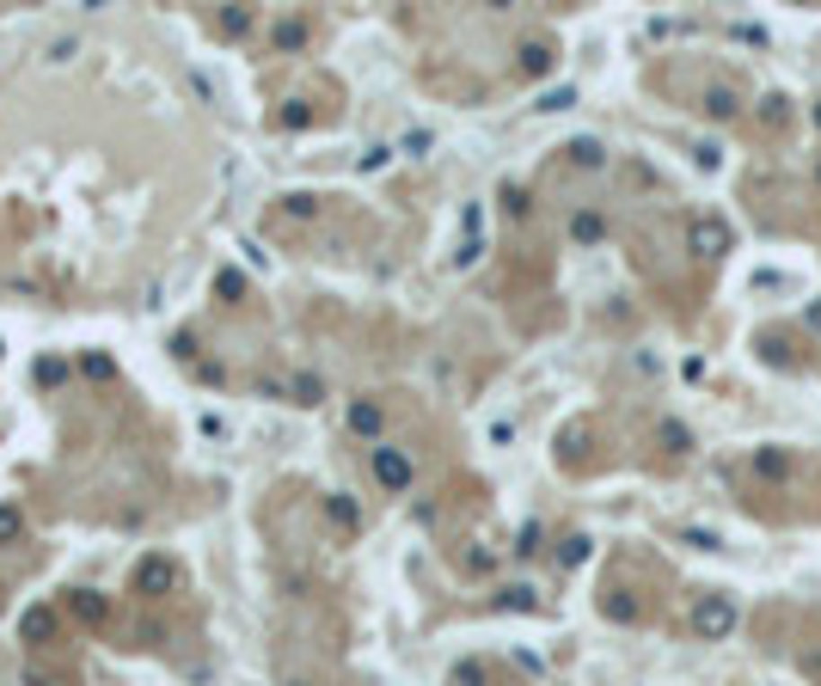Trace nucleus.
<instances>
[{"instance_id":"28","label":"nucleus","mask_w":821,"mask_h":686,"mask_svg":"<svg viewBox=\"0 0 821 686\" xmlns=\"http://www.w3.org/2000/svg\"><path fill=\"white\" fill-rule=\"evenodd\" d=\"M503 607H521V613H527V607H534V588H503Z\"/></svg>"},{"instance_id":"19","label":"nucleus","mask_w":821,"mask_h":686,"mask_svg":"<svg viewBox=\"0 0 821 686\" xmlns=\"http://www.w3.org/2000/svg\"><path fill=\"white\" fill-rule=\"evenodd\" d=\"M307 123H313V110H307L301 99H288V104H282V129H307Z\"/></svg>"},{"instance_id":"25","label":"nucleus","mask_w":821,"mask_h":686,"mask_svg":"<svg viewBox=\"0 0 821 686\" xmlns=\"http://www.w3.org/2000/svg\"><path fill=\"white\" fill-rule=\"evenodd\" d=\"M454 686H484V668L479 662H460V668H454Z\"/></svg>"},{"instance_id":"13","label":"nucleus","mask_w":821,"mask_h":686,"mask_svg":"<svg viewBox=\"0 0 821 686\" xmlns=\"http://www.w3.org/2000/svg\"><path fill=\"white\" fill-rule=\"evenodd\" d=\"M270 43L276 49H301V43H307V25H301V19H282V25L270 31Z\"/></svg>"},{"instance_id":"33","label":"nucleus","mask_w":821,"mask_h":686,"mask_svg":"<svg viewBox=\"0 0 821 686\" xmlns=\"http://www.w3.org/2000/svg\"><path fill=\"white\" fill-rule=\"evenodd\" d=\"M429 141H436L429 129H417V136H405V154H429Z\"/></svg>"},{"instance_id":"1","label":"nucleus","mask_w":821,"mask_h":686,"mask_svg":"<svg viewBox=\"0 0 821 686\" xmlns=\"http://www.w3.org/2000/svg\"><path fill=\"white\" fill-rule=\"evenodd\" d=\"M693 631H699V638H723V631H736V607H729L723 594H705V601L693 607Z\"/></svg>"},{"instance_id":"34","label":"nucleus","mask_w":821,"mask_h":686,"mask_svg":"<svg viewBox=\"0 0 821 686\" xmlns=\"http://www.w3.org/2000/svg\"><path fill=\"white\" fill-rule=\"evenodd\" d=\"M25 686H56V681H49L43 668H31V674H25Z\"/></svg>"},{"instance_id":"4","label":"nucleus","mask_w":821,"mask_h":686,"mask_svg":"<svg viewBox=\"0 0 821 686\" xmlns=\"http://www.w3.org/2000/svg\"><path fill=\"white\" fill-rule=\"evenodd\" d=\"M49 638H56V613H49L43 601L25 607V613H19V644H49Z\"/></svg>"},{"instance_id":"12","label":"nucleus","mask_w":821,"mask_h":686,"mask_svg":"<svg viewBox=\"0 0 821 686\" xmlns=\"http://www.w3.org/2000/svg\"><path fill=\"white\" fill-rule=\"evenodd\" d=\"M282 215H288V221H313V215H319V197H313V190H288V197H282Z\"/></svg>"},{"instance_id":"6","label":"nucleus","mask_w":821,"mask_h":686,"mask_svg":"<svg viewBox=\"0 0 821 686\" xmlns=\"http://www.w3.org/2000/svg\"><path fill=\"white\" fill-rule=\"evenodd\" d=\"M172 576H178V570H172L166 558H141L136 588H141V594H166V588H172Z\"/></svg>"},{"instance_id":"14","label":"nucleus","mask_w":821,"mask_h":686,"mask_svg":"<svg viewBox=\"0 0 821 686\" xmlns=\"http://www.w3.org/2000/svg\"><path fill=\"white\" fill-rule=\"evenodd\" d=\"M705 117H736V92H729V86H711V92H705Z\"/></svg>"},{"instance_id":"10","label":"nucleus","mask_w":821,"mask_h":686,"mask_svg":"<svg viewBox=\"0 0 821 686\" xmlns=\"http://www.w3.org/2000/svg\"><path fill=\"white\" fill-rule=\"evenodd\" d=\"M325 399V380L319 374H295L288 380V405H319Z\"/></svg>"},{"instance_id":"26","label":"nucleus","mask_w":821,"mask_h":686,"mask_svg":"<svg viewBox=\"0 0 821 686\" xmlns=\"http://www.w3.org/2000/svg\"><path fill=\"white\" fill-rule=\"evenodd\" d=\"M564 104H577V86H558V92H546V99H540V110H564Z\"/></svg>"},{"instance_id":"24","label":"nucleus","mask_w":821,"mask_h":686,"mask_svg":"<svg viewBox=\"0 0 821 686\" xmlns=\"http://www.w3.org/2000/svg\"><path fill=\"white\" fill-rule=\"evenodd\" d=\"M582 558H588V540H564V551H558V564L570 570V564H582Z\"/></svg>"},{"instance_id":"22","label":"nucleus","mask_w":821,"mask_h":686,"mask_svg":"<svg viewBox=\"0 0 821 686\" xmlns=\"http://www.w3.org/2000/svg\"><path fill=\"white\" fill-rule=\"evenodd\" d=\"M86 374H93V380H117V362H110V356H99V349H93V356H86Z\"/></svg>"},{"instance_id":"3","label":"nucleus","mask_w":821,"mask_h":686,"mask_svg":"<svg viewBox=\"0 0 821 686\" xmlns=\"http://www.w3.org/2000/svg\"><path fill=\"white\" fill-rule=\"evenodd\" d=\"M693 251H699V258H723V251H729V227L711 221V215H699V221H693Z\"/></svg>"},{"instance_id":"35","label":"nucleus","mask_w":821,"mask_h":686,"mask_svg":"<svg viewBox=\"0 0 821 686\" xmlns=\"http://www.w3.org/2000/svg\"><path fill=\"white\" fill-rule=\"evenodd\" d=\"M816 184H821V160H816Z\"/></svg>"},{"instance_id":"9","label":"nucleus","mask_w":821,"mask_h":686,"mask_svg":"<svg viewBox=\"0 0 821 686\" xmlns=\"http://www.w3.org/2000/svg\"><path fill=\"white\" fill-rule=\"evenodd\" d=\"M564 154H570V160H577L582 172L607 166V147H601V141H595V136H577V141H570V147H564Z\"/></svg>"},{"instance_id":"18","label":"nucleus","mask_w":821,"mask_h":686,"mask_svg":"<svg viewBox=\"0 0 821 686\" xmlns=\"http://www.w3.org/2000/svg\"><path fill=\"white\" fill-rule=\"evenodd\" d=\"M601 613H607V619H638V601H631V594H607Z\"/></svg>"},{"instance_id":"5","label":"nucleus","mask_w":821,"mask_h":686,"mask_svg":"<svg viewBox=\"0 0 821 686\" xmlns=\"http://www.w3.org/2000/svg\"><path fill=\"white\" fill-rule=\"evenodd\" d=\"M68 613L80 619V625H104V619H110V601H104L99 588H74V594H68Z\"/></svg>"},{"instance_id":"2","label":"nucleus","mask_w":821,"mask_h":686,"mask_svg":"<svg viewBox=\"0 0 821 686\" xmlns=\"http://www.w3.org/2000/svg\"><path fill=\"white\" fill-rule=\"evenodd\" d=\"M375 479L380 490H410V460L399 447H375Z\"/></svg>"},{"instance_id":"20","label":"nucleus","mask_w":821,"mask_h":686,"mask_svg":"<svg viewBox=\"0 0 821 686\" xmlns=\"http://www.w3.org/2000/svg\"><path fill=\"white\" fill-rule=\"evenodd\" d=\"M215 295L240 301V295H245V276H240V270H221V276H215Z\"/></svg>"},{"instance_id":"31","label":"nucleus","mask_w":821,"mask_h":686,"mask_svg":"<svg viewBox=\"0 0 821 686\" xmlns=\"http://www.w3.org/2000/svg\"><path fill=\"white\" fill-rule=\"evenodd\" d=\"M74 49H80V43H74V37H56V43H49V62H68Z\"/></svg>"},{"instance_id":"27","label":"nucleus","mask_w":821,"mask_h":686,"mask_svg":"<svg viewBox=\"0 0 821 686\" xmlns=\"http://www.w3.org/2000/svg\"><path fill=\"white\" fill-rule=\"evenodd\" d=\"M68 374V368H62V362H56V356H43V362H37V380H43V386H56V380Z\"/></svg>"},{"instance_id":"32","label":"nucleus","mask_w":821,"mask_h":686,"mask_svg":"<svg viewBox=\"0 0 821 686\" xmlns=\"http://www.w3.org/2000/svg\"><path fill=\"white\" fill-rule=\"evenodd\" d=\"M515 551L527 558V551H540V527H521V540H515Z\"/></svg>"},{"instance_id":"16","label":"nucleus","mask_w":821,"mask_h":686,"mask_svg":"<svg viewBox=\"0 0 821 686\" xmlns=\"http://www.w3.org/2000/svg\"><path fill=\"white\" fill-rule=\"evenodd\" d=\"M166 349L178 356V362H184V368H197V331H172Z\"/></svg>"},{"instance_id":"30","label":"nucleus","mask_w":821,"mask_h":686,"mask_svg":"<svg viewBox=\"0 0 821 686\" xmlns=\"http://www.w3.org/2000/svg\"><path fill=\"white\" fill-rule=\"evenodd\" d=\"M503 208H509V215H527V197H521L515 184H503Z\"/></svg>"},{"instance_id":"23","label":"nucleus","mask_w":821,"mask_h":686,"mask_svg":"<svg viewBox=\"0 0 821 686\" xmlns=\"http://www.w3.org/2000/svg\"><path fill=\"white\" fill-rule=\"evenodd\" d=\"M662 442L675 447V453H686V447H693V435H686V423H662Z\"/></svg>"},{"instance_id":"15","label":"nucleus","mask_w":821,"mask_h":686,"mask_svg":"<svg viewBox=\"0 0 821 686\" xmlns=\"http://www.w3.org/2000/svg\"><path fill=\"white\" fill-rule=\"evenodd\" d=\"M25 533V514H19V503H0V546L6 540H19Z\"/></svg>"},{"instance_id":"17","label":"nucleus","mask_w":821,"mask_h":686,"mask_svg":"<svg viewBox=\"0 0 821 686\" xmlns=\"http://www.w3.org/2000/svg\"><path fill=\"white\" fill-rule=\"evenodd\" d=\"M221 31H227V37H245V31H252V13H245V6H227V13H221Z\"/></svg>"},{"instance_id":"21","label":"nucleus","mask_w":821,"mask_h":686,"mask_svg":"<svg viewBox=\"0 0 821 686\" xmlns=\"http://www.w3.org/2000/svg\"><path fill=\"white\" fill-rule=\"evenodd\" d=\"M570 233H577L582 245H595V240H601V221H595V215H577V221H570Z\"/></svg>"},{"instance_id":"11","label":"nucleus","mask_w":821,"mask_h":686,"mask_svg":"<svg viewBox=\"0 0 821 686\" xmlns=\"http://www.w3.org/2000/svg\"><path fill=\"white\" fill-rule=\"evenodd\" d=\"M349 429L375 442V435H380V405H368V399H356V405H349Z\"/></svg>"},{"instance_id":"8","label":"nucleus","mask_w":821,"mask_h":686,"mask_svg":"<svg viewBox=\"0 0 821 686\" xmlns=\"http://www.w3.org/2000/svg\"><path fill=\"white\" fill-rule=\"evenodd\" d=\"M552 62H558V56H552V43H540V37H534V43H521V74H534V80H540V74H552Z\"/></svg>"},{"instance_id":"7","label":"nucleus","mask_w":821,"mask_h":686,"mask_svg":"<svg viewBox=\"0 0 821 686\" xmlns=\"http://www.w3.org/2000/svg\"><path fill=\"white\" fill-rule=\"evenodd\" d=\"M325 514L338 521L343 533H356V527H362V509H356V497H343V490H331V497H325Z\"/></svg>"},{"instance_id":"29","label":"nucleus","mask_w":821,"mask_h":686,"mask_svg":"<svg viewBox=\"0 0 821 686\" xmlns=\"http://www.w3.org/2000/svg\"><path fill=\"white\" fill-rule=\"evenodd\" d=\"M386 160H393V147H368V154H362V172H380Z\"/></svg>"}]
</instances>
